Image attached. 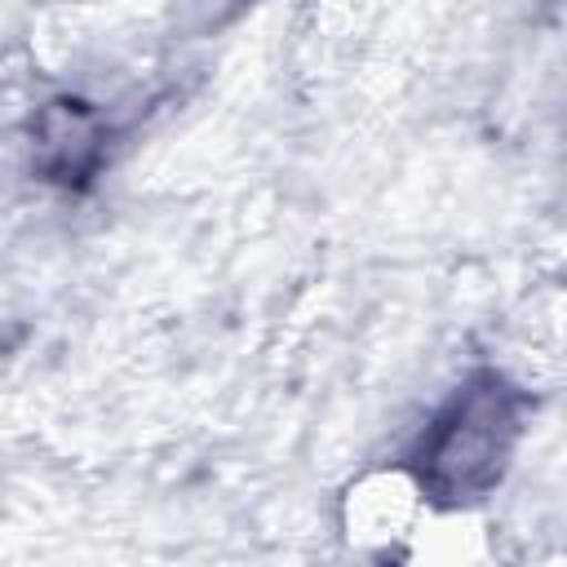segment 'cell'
Instances as JSON below:
<instances>
[{"mask_svg":"<svg viewBox=\"0 0 567 567\" xmlns=\"http://www.w3.org/2000/svg\"><path fill=\"white\" fill-rule=\"evenodd\" d=\"M505 430H509V412L501 408V394H483V399L465 403L456 412V421L434 443L430 465H434L439 483L452 492H474V487L492 483L501 474Z\"/></svg>","mask_w":567,"mask_h":567,"instance_id":"obj_1","label":"cell"}]
</instances>
